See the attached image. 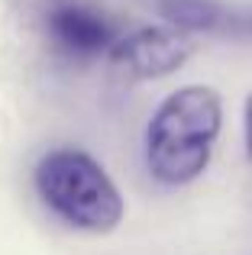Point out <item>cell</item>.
I'll return each mask as SVG.
<instances>
[{"label": "cell", "mask_w": 252, "mask_h": 255, "mask_svg": "<svg viewBox=\"0 0 252 255\" xmlns=\"http://www.w3.org/2000/svg\"><path fill=\"white\" fill-rule=\"evenodd\" d=\"M246 149H249V158H252V94L246 100Z\"/></svg>", "instance_id": "6"}, {"label": "cell", "mask_w": 252, "mask_h": 255, "mask_svg": "<svg viewBox=\"0 0 252 255\" xmlns=\"http://www.w3.org/2000/svg\"><path fill=\"white\" fill-rule=\"evenodd\" d=\"M191 39L181 36V29H162V26H145L132 36L114 42L110 49V65L129 81H145V78H162L178 71L191 58Z\"/></svg>", "instance_id": "3"}, {"label": "cell", "mask_w": 252, "mask_h": 255, "mask_svg": "<svg viewBox=\"0 0 252 255\" xmlns=\"http://www.w3.org/2000/svg\"><path fill=\"white\" fill-rule=\"evenodd\" d=\"M45 39L52 52L68 62H88L114 49V26L97 10L75 0H62L45 13Z\"/></svg>", "instance_id": "4"}, {"label": "cell", "mask_w": 252, "mask_h": 255, "mask_svg": "<svg viewBox=\"0 0 252 255\" xmlns=\"http://www.w3.org/2000/svg\"><path fill=\"white\" fill-rule=\"evenodd\" d=\"M220 132V97L214 87L191 84L165 97L145 132V162L162 184H188L207 168Z\"/></svg>", "instance_id": "1"}, {"label": "cell", "mask_w": 252, "mask_h": 255, "mask_svg": "<svg viewBox=\"0 0 252 255\" xmlns=\"http://www.w3.org/2000/svg\"><path fill=\"white\" fill-rule=\"evenodd\" d=\"M42 204L75 230L110 233L123 217V197L107 171L81 149H55L32 171Z\"/></svg>", "instance_id": "2"}, {"label": "cell", "mask_w": 252, "mask_h": 255, "mask_svg": "<svg viewBox=\"0 0 252 255\" xmlns=\"http://www.w3.org/2000/svg\"><path fill=\"white\" fill-rule=\"evenodd\" d=\"M158 13L178 29H191V32H207V29H230L233 16L227 19L220 3L214 0H158Z\"/></svg>", "instance_id": "5"}]
</instances>
